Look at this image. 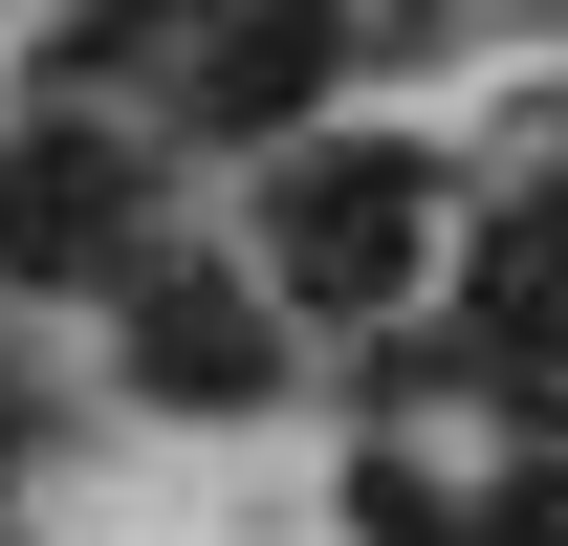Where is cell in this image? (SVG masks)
Returning a JSON list of instances; mask_svg holds the SVG:
<instances>
[{
	"label": "cell",
	"instance_id": "obj_2",
	"mask_svg": "<svg viewBox=\"0 0 568 546\" xmlns=\"http://www.w3.org/2000/svg\"><path fill=\"white\" fill-rule=\"evenodd\" d=\"M132 219H153V153L44 88V132L0 153V284H132Z\"/></svg>",
	"mask_w": 568,
	"mask_h": 546
},
{
	"label": "cell",
	"instance_id": "obj_4",
	"mask_svg": "<svg viewBox=\"0 0 568 546\" xmlns=\"http://www.w3.org/2000/svg\"><path fill=\"white\" fill-rule=\"evenodd\" d=\"M132 394H153V415H263V394H284V328H263L219 263H132Z\"/></svg>",
	"mask_w": 568,
	"mask_h": 546
},
{
	"label": "cell",
	"instance_id": "obj_1",
	"mask_svg": "<svg viewBox=\"0 0 568 546\" xmlns=\"http://www.w3.org/2000/svg\"><path fill=\"white\" fill-rule=\"evenodd\" d=\"M437 241V153L416 132H351V153H284V198H263V263L284 306H394Z\"/></svg>",
	"mask_w": 568,
	"mask_h": 546
},
{
	"label": "cell",
	"instance_id": "obj_3",
	"mask_svg": "<svg viewBox=\"0 0 568 546\" xmlns=\"http://www.w3.org/2000/svg\"><path fill=\"white\" fill-rule=\"evenodd\" d=\"M351 44H416V0H219L197 132H219V153H284L306 110H328V67H351Z\"/></svg>",
	"mask_w": 568,
	"mask_h": 546
},
{
	"label": "cell",
	"instance_id": "obj_5",
	"mask_svg": "<svg viewBox=\"0 0 568 546\" xmlns=\"http://www.w3.org/2000/svg\"><path fill=\"white\" fill-rule=\"evenodd\" d=\"M132 22H197V0H67V44H132Z\"/></svg>",
	"mask_w": 568,
	"mask_h": 546
}]
</instances>
